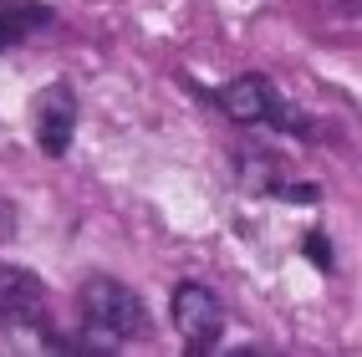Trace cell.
<instances>
[{
  "label": "cell",
  "instance_id": "6da1fadb",
  "mask_svg": "<svg viewBox=\"0 0 362 357\" xmlns=\"http://www.w3.org/2000/svg\"><path fill=\"white\" fill-rule=\"evenodd\" d=\"M77 312H82L77 332H82L87 357H112L128 342H148V306L117 276H87L82 296H77Z\"/></svg>",
  "mask_w": 362,
  "mask_h": 357
},
{
  "label": "cell",
  "instance_id": "7a4b0ae2",
  "mask_svg": "<svg viewBox=\"0 0 362 357\" xmlns=\"http://www.w3.org/2000/svg\"><path fill=\"white\" fill-rule=\"evenodd\" d=\"M209 103L240 128H271V133H286V138H311L317 133L311 112H301L296 103H286L265 71H240V77H230L225 87L209 92Z\"/></svg>",
  "mask_w": 362,
  "mask_h": 357
},
{
  "label": "cell",
  "instance_id": "3957f363",
  "mask_svg": "<svg viewBox=\"0 0 362 357\" xmlns=\"http://www.w3.org/2000/svg\"><path fill=\"white\" fill-rule=\"evenodd\" d=\"M168 317H174V332L184 337V347L204 357L225 342V301L199 281H179L174 296H168Z\"/></svg>",
  "mask_w": 362,
  "mask_h": 357
},
{
  "label": "cell",
  "instance_id": "277c9868",
  "mask_svg": "<svg viewBox=\"0 0 362 357\" xmlns=\"http://www.w3.org/2000/svg\"><path fill=\"white\" fill-rule=\"evenodd\" d=\"M31 133H36V148L46 158L71 153V138H77V87L66 77H57L46 92L31 98Z\"/></svg>",
  "mask_w": 362,
  "mask_h": 357
},
{
  "label": "cell",
  "instance_id": "5b68a950",
  "mask_svg": "<svg viewBox=\"0 0 362 357\" xmlns=\"http://www.w3.org/2000/svg\"><path fill=\"white\" fill-rule=\"evenodd\" d=\"M46 306V286L31 266L0 260V327H36Z\"/></svg>",
  "mask_w": 362,
  "mask_h": 357
},
{
  "label": "cell",
  "instance_id": "8992f818",
  "mask_svg": "<svg viewBox=\"0 0 362 357\" xmlns=\"http://www.w3.org/2000/svg\"><path fill=\"white\" fill-rule=\"evenodd\" d=\"M57 21V11L46 0H0V52L31 41L36 31H46Z\"/></svg>",
  "mask_w": 362,
  "mask_h": 357
},
{
  "label": "cell",
  "instance_id": "52a82bcc",
  "mask_svg": "<svg viewBox=\"0 0 362 357\" xmlns=\"http://www.w3.org/2000/svg\"><path fill=\"white\" fill-rule=\"evenodd\" d=\"M235 174H240V184L250 189V194H265L271 199L276 194V184L286 179V163H281V153H271V148H240L235 153Z\"/></svg>",
  "mask_w": 362,
  "mask_h": 357
},
{
  "label": "cell",
  "instance_id": "ba28073f",
  "mask_svg": "<svg viewBox=\"0 0 362 357\" xmlns=\"http://www.w3.org/2000/svg\"><path fill=\"white\" fill-rule=\"evenodd\" d=\"M301 255L311 260V266H317L322 276H332L337 271V250H332V235L327 230H317V225H311L306 235H301Z\"/></svg>",
  "mask_w": 362,
  "mask_h": 357
},
{
  "label": "cell",
  "instance_id": "9c48e42d",
  "mask_svg": "<svg viewBox=\"0 0 362 357\" xmlns=\"http://www.w3.org/2000/svg\"><path fill=\"white\" fill-rule=\"evenodd\" d=\"M271 199H281V204H322V184H301V179H281Z\"/></svg>",
  "mask_w": 362,
  "mask_h": 357
},
{
  "label": "cell",
  "instance_id": "30bf717a",
  "mask_svg": "<svg viewBox=\"0 0 362 357\" xmlns=\"http://www.w3.org/2000/svg\"><path fill=\"white\" fill-rule=\"evenodd\" d=\"M16 225H21V220H16V204L0 199V240H16Z\"/></svg>",
  "mask_w": 362,
  "mask_h": 357
}]
</instances>
